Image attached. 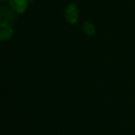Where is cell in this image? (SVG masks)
<instances>
[{
	"mask_svg": "<svg viewBox=\"0 0 135 135\" xmlns=\"http://www.w3.org/2000/svg\"><path fill=\"white\" fill-rule=\"evenodd\" d=\"M65 19L68 24H76L79 21V7L75 3H69L65 8Z\"/></svg>",
	"mask_w": 135,
	"mask_h": 135,
	"instance_id": "cell-1",
	"label": "cell"
},
{
	"mask_svg": "<svg viewBox=\"0 0 135 135\" xmlns=\"http://www.w3.org/2000/svg\"><path fill=\"white\" fill-rule=\"evenodd\" d=\"M10 7L15 11L16 13H24L29 7V0H8Z\"/></svg>",
	"mask_w": 135,
	"mask_h": 135,
	"instance_id": "cell-2",
	"label": "cell"
},
{
	"mask_svg": "<svg viewBox=\"0 0 135 135\" xmlns=\"http://www.w3.org/2000/svg\"><path fill=\"white\" fill-rule=\"evenodd\" d=\"M13 36V28L11 23H0V42H5Z\"/></svg>",
	"mask_w": 135,
	"mask_h": 135,
	"instance_id": "cell-3",
	"label": "cell"
},
{
	"mask_svg": "<svg viewBox=\"0 0 135 135\" xmlns=\"http://www.w3.org/2000/svg\"><path fill=\"white\" fill-rule=\"evenodd\" d=\"M15 11L11 7H1L0 8V23L7 22L10 23L11 21L15 19Z\"/></svg>",
	"mask_w": 135,
	"mask_h": 135,
	"instance_id": "cell-4",
	"label": "cell"
},
{
	"mask_svg": "<svg viewBox=\"0 0 135 135\" xmlns=\"http://www.w3.org/2000/svg\"><path fill=\"white\" fill-rule=\"evenodd\" d=\"M81 30H83V32L87 36H94L96 35V25H94L91 21L84 22L83 25H81Z\"/></svg>",
	"mask_w": 135,
	"mask_h": 135,
	"instance_id": "cell-5",
	"label": "cell"
},
{
	"mask_svg": "<svg viewBox=\"0 0 135 135\" xmlns=\"http://www.w3.org/2000/svg\"><path fill=\"white\" fill-rule=\"evenodd\" d=\"M29 1H35V0H29Z\"/></svg>",
	"mask_w": 135,
	"mask_h": 135,
	"instance_id": "cell-6",
	"label": "cell"
},
{
	"mask_svg": "<svg viewBox=\"0 0 135 135\" xmlns=\"http://www.w3.org/2000/svg\"><path fill=\"white\" fill-rule=\"evenodd\" d=\"M0 1H5V0H0Z\"/></svg>",
	"mask_w": 135,
	"mask_h": 135,
	"instance_id": "cell-7",
	"label": "cell"
}]
</instances>
